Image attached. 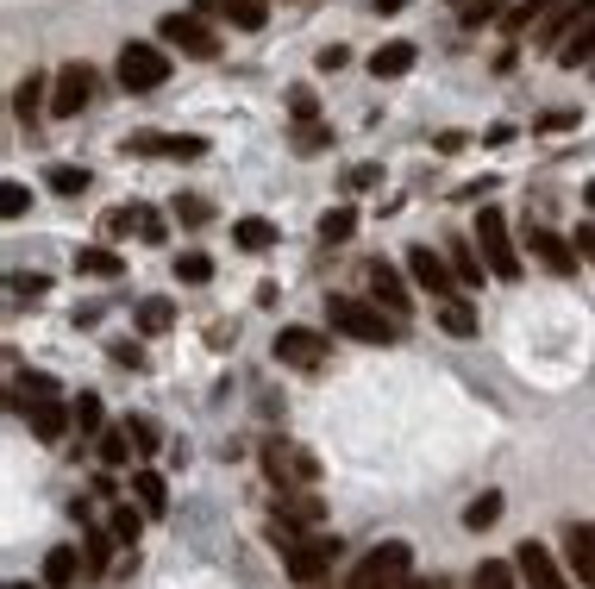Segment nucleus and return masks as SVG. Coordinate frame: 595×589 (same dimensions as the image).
<instances>
[{
    "label": "nucleus",
    "mask_w": 595,
    "mask_h": 589,
    "mask_svg": "<svg viewBox=\"0 0 595 589\" xmlns=\"http://www.w3.org/2000/svg\"><path fill=\"white\" fill-rule=\"evenodd\" d=\"M326 326L357 339V345H395L401 339V320L389 308H376V301H364V295H326Z\"/></svg>",
    "instance_id": "nucleus-1"
},
{
    "label": "nucleus",
    "mask_w": 595,
    "mask_h": 589,
    "mask_svg": "<svg viewBox=\"0 0 595 589\" xmlns=\"http://www.w3.org/2000/svg\"><path fill=\"white\" fill-rule=\"evenodd\" d=\"M408 571H414V546H408V539H383V546H370L364 558L351 564L345 589H401Z\"/></svg>",
    "instance_id": "nucleus-2"
},
{
    "label": "nucleus",
    "mask_w": 595,
    "mask_h": 589,
    "mask_svg": "<svg viewBox=\"0 0 595 589\" xmlns=\"http://www.w3.org/2000/svg\"><path fill=\"white\" fill-rule=\"evenodd\" d=\"M113 76H119V88H126V94H151V88L170 82V51H163V44L132 38V44H119Z\"/></svg>",
    "instance_id": "nucleus-3"
},
{
    "label": "nucleus",
    "mask_w": 595,
    "mask_h": 589,
    "mask_svg": "<svg viewBox=\"0 0 595 589\" xmlns=\"http://www.w3.org/2000/svg\"><path fill=\"white\" fill-rule=\"evenodd\" d=\"M476 251H483L489 276L520 282V251H514V232H508V214H502V207H483V214H476Z\"/></svg>",
    "instance_id": "nucleus-4"
},
{
    "label": "nucleus",
    "mask_w": 595,
    "mask_h": 589,
    "mask_svg": "<svg viewBox=\"0 0 595 589\" xmlns=\"http://www.w3.org/2000/svg\"><path fill=\"white\" fill-rule=\"evenodd\" d=\"M339 558H345V546H339L332 533H301L295 546L282 552V564H289V577H295V583H320Z\"/></svg>",
    "instance_id": "nucleus-5"
},
{
    "label": "nucleus",
    "mask_w": 595,
    "mask_h": 589,
    "mask_svg": "<svg viewBox=\"0 0 595 589\" xmlns=\"http://www.w3.org/2000/svg\"><path fill=\"white\" fill-rule=\"evenodd\" d=\"M157 38H163V44H176V51H182V57H195V63L220 57V38L201 26V13H163V19H157Z\"/></svg>",
    "instance_id": "nucleus-6"
},
{
    "label": "nucleus",
    "mask_w": 595,
    "mask_h": 589,
    "mask_svg": "<svg viewBox=\"0 0 595 589\" xmlns=\"http://www.w3.org/2000/svg\"><path fill=\"white\" fill-rule=\"evenodd\" d=\"M408 276H414V289H420V295H433V301H451V295L464 289V282L451 276V257L426 251V245H414V251H408Z\"/></svg>",
    "instance_id": "nucleus-7"
},
{
    "label": "nucleus",
    "mask_w": 595,
    "mask_h": 589,
    "mask_svg": "<svg viewBox=\"0 0 595 589\" xmlns=\"http://www.w3.org/2000/svg\"><path fill=\"white\" fill-rule=\"evenodd\" d=\"M88 101H94V69L88 63H63L57 82H51V113L57 120H76Z\"/></svg>",
    "instance_id": "nucleus-8"
},
{
    "label": "nucleus",
    "mask_w": 595,
    "mask_h": 589,
    "mask_svg": "<svg viewBox=\"0 0 595 589\" xmlns=\"http://www.w3.org/2000/svg\"><path fill=\"white\" fill-rule=\"evenodd\" d=\"M514 571H520V583H527V589H570L564 564L552 558V546H539V539H527V546L514 552Z\"/></svg>",
    "instance_id": "nucleus-9"
},
{
    "label": "nucleus",
    "mask_w": 595,
    "mask_h": 589,
    "mask_svg": "<svg viewBox=\"0 0 595 589\" xmlns=\"http://www.w3.org/2000/svg\"><path fill=\"white\" fill-rule=\"evenodd\" d=\"M26 420H32V439H38V445H63L69 433H76V408L57 402V395L32 402V408H26Z\"/></svg>",
    "instance_id": "nucleus-10"
},
{
    "label": "nucleus",
    "mask_w": 595,
    "mask_h": 589,
    "mask_svg": "<svg viewBox=\"0 0 595 589\" xmlns=\"http://www.w3.org/2000/svg\"><path fill=\"white\" fill-rule=\"evenodd\" d=\"M276 358L295 364V370H314L326 358V333H314V326H282V333H276Z\"/></svg>",
    "instance_id": "nucleus-11"
},
{
    "label": "nucleus",
    "mask_w": 595,
    "mask_h": 589,
    "mask_svg": "<svg viewBox=\"0 0 595 589\" xmlns=\"http://www.w3.org/2000/svg\"><path fill=\"white\" fill-rule=\"evenodd\" d=\"M527 245H533V257H539V264L552 270V276H577V264H583V257H577V245H570V239H558L552 226H533V232H527Z\"/></svg>",
    "instance_id": "nucleus-12"
},
{
    "label": "nucleus",
    "mask_w": 595,
    "mask_h": 589,
    "mask_svg": "<svg viewBox=\"0 0 595 589\" xmlns=\"http://www.w3.org/2000/svg\"><path fill=\"white\" fill-rule=\"evenodd\" d=\"M370 301H376V308H389L395 320L414 308V295H408V282H401V270H395V264H383V257L370 264Z\"/></svg>",
    "instance_id": "nucleus-13"
},
{
    "label": "nucleus",
    "mask_w": 595,
    "mask_h": 589,
    "mask_svg": "<svg viewBox=\"0 0 595 589\" xmlns=\"http://www.w3.org/2000/svg\"><path fill=\"white\" fill-rule=\"evenodd\" d=\"M564 558H570V577L583 589H595V521H577L564 533Z\"/></svg>",
    "instance_id": "nucleus-14"
},
{
    "label": "nucleus",
    "mask_w": 595,
    "mask_h": 589,
    "mask_svg": "<svg viewBox=\"0 0 595 589\" xmlns=\"http://www.w3.org/2000/svg\"><path fill=\"white\" fill-rule=\"evenodd\" d=\"M276 521H289V527H320V521H326V502L314 496V489H276Z\"/></svg>",
    "instance_id": "nucleus-15"
},
{
    "label": "nucleus",
    "mask_w": 595,
    "mask_h": 589,
    "mask_svg": "<svg viewBox=\"0 0 595 589\" xmlns=\"http://www.w3.org/2000/svg\"><path fill=\"white\" fill-rule=\"evenodd\" d=\"M414 57H420V44H408V38H389V44H376V57H370V76H376V82H395V76H408V69H414Z\"/></svg>",
    "instance_id": "nucleus-16"
},
{
    "label": "nucleus",
    "mask_w": 595,
    "mask_h": 589,
    "mask_svg": "<svg viewBox=\"0 0 595 589\" xmlns=\"http://www.w3.org/2000/svg\"><path fill=\"white\" fill-rule=\"evenodd\" d=\"M589 7H595V0H552V7H545V19H539V44H564L570 26H577Z\"/></svg>",
    "instance_id": "nucleus-17"
},
{
    "label": "nucleus",
    "mask_w": 595,
    "mask_h": 589,
    "mask_svg": "<svg viewBox=\"0 0 595 589\" xmlns=\"http://www.w3.org/2000/svg\"><path fill=\"white\" fill-rule=\"evenodd\" d=\"M558 63L564 69H583V63H595V7L577 19V26H570V38L558 44Z\"/></svg>",
    "instance_id": "nucleus-18"
},
{
    "label": "nucleus",
    "mask_w": 595,
    "mask_h": 589,
    "mask_svg": "<svg viewBox=\"0 0 595 589\" xmlns=\"http://www.w3.org/2000/svg\"><path fill=\"white\" fill-rule=\"evenodd\" d=\"M82 577V546H51L44 552V589H69Z\"/></svg>",
    "instance_id": "nucleus-19"
},
{
    "label": "nucleus",
    "mask_w": 595,
    "mask_h": 589,
    "mask_svg": "<svg viewBox=\"0 0 595 589\" xmlns=\"http://www.w3.org/2000/svg\"><path fill=\"white\" fill-rule=\"evenodd\" d=\"M76 276L113 282V276H126V257H119V251H107V245H82V251H76Z\"/></svg>",
    "instance_id": "nucleus-20"
},
{
    "label": "nucleus",
    "mask_w": 595,
    "mask_h": 589,
    "mask_svg": "<svg viewBox=\"0 0 595 589\" xmlns=\"http://www.w3.org/2000/svg\"><path fill=\"white\" fill-rule=\"evenodd\" d=\"M451 276H458L464 282V289H476V282H483L489 276V264H483V251H476V239H451Z\"/></svg>",
    "instance_id": "nucleus-21"
},
{
    "label": "nucleus",
    "mask_w": 595,
    "mask_h": 589,
    "mask_svg": "<svg viewBox=\"0 0 595 589\" xmlns=\"http://www.w3.org/2000/svg\"><path fill=\"white\" fill-rule=\"evenodd\" d=\"M433 320L445 326V333H451V339H470V333H476V308H470V301H464V295H451V301H439V308H433Z\"/></svg>",
    "instance_id": "nucleus-22"
},
{
    "label": "nucleus",
    "mask_w": 595,
    "mask_h": 589,
    "mask_svg": "<svg viewBox=\"0 0 595 589\" xmlns=\"http://www.w3.org/2000/svg\"><path fill=\"white\" fill-rule=\"evenodd\" d=\"M176 326V301L170 295H151V301H138V333L157 339V333H170Z\"/></svg>",
    "instance_id": "nucleus-23"
},
{
    "label": "nucleus",
    "mask_w": 595,
    "mask_h": 589,
    "mask_svg": "<svg viewBox=\"0 0 595 589\" xmlns=\"http://www.w3.org/2000/svg\"><path fill=\"white\" fill-rule=\"evenodd\" d=\"M94 445H101V464H107V470H119V464H132V458H138V445H132V433H126V420H119V427H107Z\"/></svg>",
    "instance_id": "nucleus-24"
},
{
    "label": "nucleus",
    "mask_w": 595,
    "mask_h": 589,
    "mask_svg": "<svg viewBox=\"0 0 595 589\" xmlns=\"http://www.w3.org/2000/svg\"><path fill=\"white\" fill-rule=\"evenodd\" d=\"M44 188H51V195H88V170L82 163H51V170H44Z\"/></svg>",
    "instance_id": "nucleus-25"
},
{
    "label": "nucleus",
    "mask_w": 595,
    "mask_h": 589,
    "mask_svg": "<svg viewBox=\"0 0 595 589\" xmlns=\"http://www.w3.org/2000/svg\"><path fill=\"white\" fill-rule=\"evenodd\" d=\"M132 496H138V508H145V514H163V508H170V489H163L157 470H132Z\"/></svg>",
    "instance_id": "nucleus-26"
},
{
    "label": "nucleus",
    "mask_w": 595,
    "mask_h": 589,
    "mask_svg": "<svg viewBox=\"0 0 595 589\" xmlns=\"http://www.w3.org/2000/svg\"><path fill=\"white\" fill-rule=\"evenodd\" d=\"M232 245H238V251H270V245H276V226L257 220V214H251V220H232Z\"/></svg>",
    "instance_id": "nucleus-27"
},
{
    "label": "nucleus",
    "mask_w": 595,
    "mask_h": 589,
    "mask_svg": "<svg viewBox=\"0 0 595 589\" xmlns=\"http://www.w3.org/2000/svg\"><path fill=\"white\" fill-rule=\"evenodd\" d=\"M69 408H76V433H82V439H101V433H107V408H101V395H76Z\"/></svg>",
    "instance_id": "nucleus-28"
},
{
    "label": "nucleus",
    "mask_w": 595,
    "mask_h": 589,
    "mask_svg": "<svg viewBox=\"0 0 595 589\" xmlns=\"http://www.w3.org/2000/svg\"><path fill=\"white\" fill-rule=\"evenodd\" d=\"M470 589H520V571L502 564V558H483V564H476V577H470Z\"/></svg>",
    "instance_id": "nucleus-29"
},
{
    "label": "nucleus",
    "mask_w": 595,
    "mask_h": 589,
    "mask_svg": "<svg viewBox=\"0 0 595 589\" xmlns=\"http://www.w3.org/2000/svg\"><path fill=\"white\" fill-rule=\"evenodd\" d=\"M44 94H51V82H44V76H38V69H32V76H26V82H19V94H13V113H19V120H38V107H44Z\"/></svg>",
    "instance_id": "nucleus-30"
},
{
    "label": "nucleus",
    "mask_w": 595,
    "mask_h": 589,
    "mask_svg": "<svg viewBox=\"0 0 595 589\" xmlns=\"http://www.w3.org/2000/svg\"><path fill=\"white\" fill-rule=\"evenodd\" d=\"M351 232H357V207H326L320 214V239L326 245H345Z\"/></svg>",
    "instance_id": "nucleus-31"
},
{
    "label": "nucleus",
    "mask_w": 595,
    "mask_h": 589,
    "mask_svg": "<svg viewBox=\"0 0 595 589\" xmlns=\"http://www.w3.org/2000/svg\"><path fill=\"white\" fill-rule=\"evenodd\" d=\"M220 13L232 19L238 32H257V26L270 19V7H264V0H220Z\"/></svg>",
    "instance_id": "nucleus-32"
},
{
    "label": "nucleus",
    "mask_w": 595,
    "mask_h": 589,
    "mask_svg": "<svg viewBox=\"0 0 595 589\" xmlns=\"http://www.w3.org/2000/svg\"><path fill=\"white\" fill-rule=\"evenodd\" d=\"M495 521H502V496H495V489H483V496L464 508V527H470V533H483V527H495Z\"/></svg>",
    "instance_id": "nucleus-33"
},
{
    "label": "nucleus",
    "mask_w": 595,
    "mask_h": 589,
    "mask_svg": "<svg viewBox=\"0 0 595 589\" xmlns=\"http://www.w3.org/2000/svg\"><path fill=\"white\" fill-rule=\"evenodd\" d=\"M176 282H188V289L213 282V257H207V251H182V257H176Z\"/></svg>",
    "instance_id": "nucleus-34"
},
{
    "label": "nucleus",
    "mask_w": 595,
    "mask_h": 589,
    "mask_svg": "<svg viewBox=\"0 0 595 589\" xmlns=\"http://www.w3.org/2000/svg\"><path fill=\"white\" fill-rule=\"evenodd\" d=\"M138 533H145V508L119 502L113 508V539H119V546H138Z\"/></svg>",
    "instance_id": "nucleus-35"
},
{
    "label": "nucleus",
    "mask_w": 595,
    "mask_h": 589,
    "mask_svg": "<svg viewBox=\"0 0 595 589\" xmlns=\"http://www.w3.org/2000/svg\"><path fill=\"white\" fill-rule=\"evenodd\" d=\"M289 113H295V126H314L320 120V94L307 88V82H295L289 88Z\"/></svg>",
    "instance_id": "nucleus-36"
},
{
    "label": "nucleus",
    "mask_w": 595,
    "mask_h": 589,
    "mask_svg": "<svg viewBox=\"0 0 595 589\" xmlns=\"http://www.w3.org/2000/svg\"><path fill=\"white\" fill-rule=\"evenodd\" d=\"M170 214H176L182 226H207V220H213V201H207V195H176Z\"/></svg>",
    "instance_id": "nucleus-37"
},
{
    "label": "nucleus",
    "mask_w": 595,
    "mask_h": 589,
    "mask_svg": "<svg viewBox=\"0 0 595 589\" xmlns=\"http://www.w3.org/2000/svg\"><path fill=\"white\" fill-rule=\"evenodd\" d=\"M126 433H132V445H138V458L157 452V420H151V414H126Z\"/></svg>",
    "instance_id": "nucleus-38"
},
{
    "label": "nucleus",
    "mask_w": 595,
    "mask_h": 589,
    "mask_svg": "<svg viewBox=\"0 0 595 589\" xmlns=\"http://www.w3.org/2000/svg\"><path fill=\"white\" fill-rule=\"evenodd\" d=\"M326 145H332V132H326L320 120H314V126H295V151H301V157H320Z\"/></svg>",
    "instance_id": "nucleus-39"
},
{
    "label": "nucleus",
    "mask_w": 595,
    "mask_h": 589,
    "mask_svg": "<svg viewBox=\"0 0 595 589\" xmlns=\"http://www.w3.org/2000/svg\"><path fill=\"white\" fill-rule=\"evenodd\" d=\"M51 389H57L51 376H44V370H32V376H19V389H13V395H19V402L32 408V402H44V395H51Z\"/></svg>",
    "instance_id": "nucleus-40"
},
{
    "label": "nucleus",
    "mask_w": 595,
    "mask_h": 589,
    "mask_svg": "<svg viewBox=\"0 0 595 589\" xmlns=\"http://www.w3.org/2000/svg\"><path fill=\"white\" fill-rule=\"evenodd\" d=\"M26 201H32V188H26V182H7V188H0V214H7V220L26 214Z\"/></svg>",
    "instance_id": "nucleus-41"
},
{
    "label": "nucleus",
    "mask_w": 595,
    "mask_h": 589,
    "mask_svg": "<svg viewBox=\"0 0 595 589\" xmlns=\"http://www.w3.org/2000/svg\"><path fill=\"white\" fill-rule=\"evenodd\" d=\"M138 239H145V245H163V239H170V226H163V214H151V207H138Z\"/></svg>",
    "instance_id": "nucleus-42"
},
{
    "label": "nucleus",
    "mask_w": 595,
    "mask_h": 589,
    "mask_svg": "<svg viewBox=\"0 0 595 589\" xmlns=\"http://www.w3.org/2000/svg\"><path fill=\"white\" fill-rule=\"evenodd\" d=\"M119 539L113 533H88V571H107V558H113Z\"/></svg>",
    "instance_id": "nucleus-43"
},
{
    "label": "nucleus",
    "mask_w": 595,
    "mask_h": 589,
    "mask_svg": "<svg viewBox=\"0 0 595 589\" xmlns=\"http://www.w3.org/2000/svg\"><path fill=\"white\" fill-rule=\"evenodd\" d=\"M201 151H207V138H188V132H182V138H170V157H182V163H195Z\"/></svg>",
    "instance_id": "nucleus-44"
},
{
    "label": "nucleus",
    "mask_w": 595,
    "mask_h": 589,
    "mask_svg": "<svg viewBox=\"0 0 595 589\" xmlns=\"http://www.w3.org/2000/svg\"><path fill=\"white\" fill-rule=\"evenodd\" d=\"M383 182V170H376V163H357V170H345V188H376Z\"/></svg>",
    "instance_id": "nucleus-45"
},
{
    "label": "nucleus",
    "mask_w": 595,
    "mask_h": 589,
    "mask_svg": "<svg viewBox=\"0 0 595 589\" xmlns=\"http://www.w3.org/2000/svg\"><path fill=\"white\" fill-rule=\"evenodd\" d=\"M44 289H51V276H13V295H32L38 301Z\"/></svg>",
    "instance_id": "nucleus-46"
},
{
    "label": "nucleus",
    "mask_w": 595,
    "mask_h": 589,
    "mask_svg": "<svg viewBox=\"0 0 595 589\" xmlns=\"http://www.w3.org/2000/svg\"><path fill=\"white\" fill-rule=\"evenodd\" d=\"M570 245H577V257L595 264V226H577V232H570Z\"/></svg>",
    "instance_id": "nucleus-47"
},
{
    "label": "nucleus",
    "mask_w": 595,
    "mask_h": 589,
    "mask_svg": "<svg viewBox=\"0 0 595 589\" xmlns=\"http://www.w3.org/2000/svg\"><path fill=\"white\" fill-rule=\"evenodd\" d=\"M113 364H126V370H138V364H145V351H138V345L126 339V345H113Z\"/></svg>",
    "instance_id": "nucleus-48"
},
{
    "label": "nucleus",
    "mask_w": 595,
    "mask_h": 589,
    "mask_svg": "<svg viewBox=\"0 0 595 589\" xmlns=\"http://www.w3.org/2000/svg\"><path fill=\"white\" fill-rule=\"evenodd\" d=\"M464 145H470V138H464V132H439V138H433V151H445V157H458Z\"/></svg>",
    "instance_id": "nucleus-49"
},
{
    "label": "nucleus",
    "mask_w": 595,
    "mask_h": 589,
    "mask_svg": "<svg viewBox=\"0 0 595 589\" xmlns=\"http://www.w3.org/2000/svg\"><path fill=\"white\" fill-rule=\"evenodd\" d=\"M345 63H351L345 44H326V51H320V69H345Z\"/></svg>",
    "instance_id": "nucleus-50"
},
{
    "label": "nucleus",
    "mask_w": 595,
    "mask_h": 589,
    "mask_svg": "<svg viewBox=\"0 0 595 589\" xmlns=\"http://www.w3.org/2000/svg\"><path fill=\"white\" fill-rule=\"evenodd\" d=\"M464 19L476 26V19H495V0H464Z\"/></svg>",
    "instance_id": "nucleus-51"
},
{
    "label": "nucleus",
    "mask_w": 595,
    "mask_h": 589,
    "mask_svg": "<svg viewBox=\"0 0 595 589\" xmlns=\"http://www.w3.org/2000/svg\"><path fill=\"white\" fill-rule=\"evenodd\" d=\"M570 120H577V113H570V107H564V113H545V120H539V132H564Z\"/></svg>",
    "instance_id": "nucleus-52"
},
{
    "label": "nucleus",
    "mask_w": 595,
    "mask_h": 589,
    "mask_svg": "<svg viewBox=\"0 0 595 589\" xmlns=\"http://www.w3.org/2000/svg\"><path fill=\"white\" fill-rule=\"evenodd\" d=\"M370 7H376V13H401V7H408V0H370Z\"/></svg>",
    "instance_id": "nucleus-53"
},
{
    "label": "nucleus",
    "mask_w": 595,
    "mask_h": 589,
    "mask_svg": "<svg viewBox=\"0 0 595 589\" xmlns=\"http://www.w3.org/2000/svg\"><path fill=\"white\" fill-rule=\"evenodd\" d=\"M401 589H445V583H439V577H433V583H401Z\"/></svg>",
    "instance_id": "nucleus-54"
},
{
    "label": "nucleus",
    "mask_w": 595,
    "mask_h": 589,
    "mask_svg": "<svg viewBox=\"0 0 595 589\" xmlns=\"http://www.w3.org/2000/svg\"><path fill=\"white\" fill-rule=\"evenodd\" d=\"M583 201H589V207H595V182H589V188H583Z\"/></svg>",
    "instance_id": "nucleus-55"
},
{
    "label": "nucleus",
    "mask_w": 595,
    "mask_h": 589,
    "mask_svg": "<svg viewBox=\"0 0 595 589\" xmlns=\"http://www.w3.org/2000/svg\"><path fill=\"white\" fill-rule=\"evenodd\" d=\"M7 589H32V583H7Z\"/></svg>",
    "instance_id": "nucleus-56"
}]
</instances>
